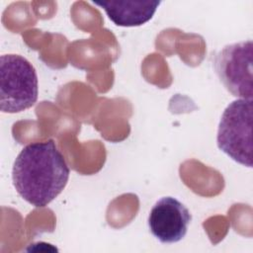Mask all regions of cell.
Returning a JSON list of instances; mask_svg holds the SVG:
<instances>
[{
  "mask_svg": "<svg viewBox=\"0 0 253 253\" xmlns=\"http://www.w3.org/2000/svg\"><path fill=\"white\" fill-rule=\"evenodd\" d=\"M192 214L184 204L173 197H163L152 207L148 227L161 243H176L188 231Z\"/></svg>",
  "mask_w": 253,
  "mask_h": 253,
  "instance_id": "cell-5",
  "label": "cell"
},
{
  "mask_svg": "<svg viewBox=\"0 0 253 253\" xmlns=\"http://www.w3.org/2000/svg\"><path fill=\"white\" fill-rule=\"evenodd\" d=\"M70 170L55 142L48 139L25 146L16 157L12 179L17 193L29 204L42 208L65 188Z\"/></svg>",
  "mask_w": 253,
  "mask_h": 253,
  "instance_id": "cell-1",
  "label": "cell"
},
{
  "mask_svg": "<svg viewBox=\"0 0 253 253\" xmlns=\"http://www.w3.org/2000/svg\"><path fill=\"white\" fill-rule=\"evenodd\" d=\"M252 41L225 45L214 56V70L224 88L239 99H252Z\"/></svg>",
  "mask_w": 253,
  "mask_h": 253,
  "instance_id": "cell-4",
  "label": "cell"
},
{
  "mask_svg": "<svg viewBox=\"0 0 253 253\" xmlns=\"http://www.w3.org/2000/svg\"><path fill=\"white\" fill-rule=\"evenodd\" d=\"M38 75L33 64L19 54L0 58V107L3 113L25 111L38 100Z\"/></svg>",
  "mask_w": 253,
  "mask_h": 253,
  "instance_id": "cell-2",
  "label": "cell"
},
{
  "mask_svg": "<svg viewBox=\"0 0 253 253\" xmlns=\"http://www.w3.org/2000/svg\"><path fill=\"white\" fill-rule=\"evenodd\" d=\"M101 7L109 19L120 27H138L154 16L161 1H92Z\"/></svg>",
  "mask_w": 253,
  "mask_h": 253,
  "instance_id": "cell-6",
  "label": "cell"
},
{
  "mask_svg": "<svg viewBox=\"0 0 253 253\" xmlns=\"http://www.w3.org/2000/svg\"><path fill=\"white\" fill-rule=\"evenodd\" d=\"M252 99H237L223 111L216 135L218 148L249 168L252 167Z\"/></svg>",
  "mask_w": 253,
  "mask_h": 253,
  "instance_id": "cell-3",
  "label": "cell"
}]
</instances>
